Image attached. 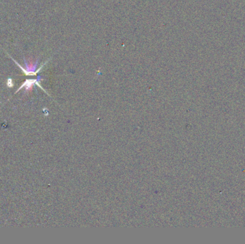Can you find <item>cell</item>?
I'll return each mask as SVG.
<instances>
[{
    "label": "cell",
    "mask_w": 245,
    "mask_h": 244,
    "mask_svg": "<svg viewBox=\"0 0 245 244\" xmlns=\"http://www.w3.org/2000/svg\"><path fill=\"white\" fill-rule=\"evenodd\" d=\"M9 55V57H10L11 58V60H12L13 61H14L15 64H16V65H17V66L19 67L20 69H22V71L24 73L26 74V75H28V76L36 75L37 72L41 70V69L42 68V67H43L44 66V65H45L46 63L48 62V61H47V62H46L45 63H44V64L42 65V66L40 67V69H38L37 70H35V69H37V64H38V61H37V60L36 61V62H35V63H34V62H28V63H27V61H26L25 59H24V62H25V66H26V67H25V68H24V67H22L21 65H19V63H18V62H17V61L15 60L14 58H12L10 55Z\"/></svg>",
    "instance_id": "1"
},
{
    "label": "cell",
    "mask_w": 245,
    "mask_h": 244,
    "mask_svg": "<svg viewBox=\"0 0 245 244\" xmlns=\"http://www.w3.org/2000/svg\"><path fill=\"white\" fill-rule=\"evenodd\" d=\"M40 80V77H39V78H38V79H37V80H26L25 82H24L23 84L21 85V87L19 88V90H18L17 92L19 91V90H21L22 87H25L27 90H30L31 88H32L33 85H37L40 87L42 88L41 86H40V82H39Z\"/></svg>",
    "instance_id": "2"
}]
</instances>
